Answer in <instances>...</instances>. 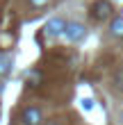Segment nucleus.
Listing matches in <instances>:
<instances>
[{
  "label": "nucleus",
  "instance_id": "39448f33",
  "mask_svg": "<svg viewBox=\"0 0 123 125\" xmlns=\"http://www.w3.org/2000/svg\"><path fill=\"white\" fill-rule=\"evenodd\" d=\"M25 82L30 84V86H39L41 84V71H30L27 77H25Z\"/></svg>",
  "mask_w": 123,
  "mask_h": 125
},
{
  "label": "nucleus",
  "instance_id": "f257e3e1",
  "mask_svg": "<svg viewBox=\"0 0 123 125\" xmlns=\"http://www.w3.org/2000/svg\"><path fill=\"white\" fill-rule=\"evenodd\" d=\"M112 11H114V7H112L110 0H96L91 5V16L96 21H107L112 16Z\"/></svg>",
  "mask_w": 123,
  "mask_h": 125
},
{
  "label": "nucleus",
  "instance_id": "0eeeda50",
  "mask_svg": "<svg viewBox=\"0 0 123 125\" xmlns=\"http://www.w3.org/2000/svg\"><path fill=\"white\" fill-rule=\"evenodd\" d=\"M11 68V57L9 55H0V75H5Z\"/></svg>",
  "mask_w": 123,
  "mask_h": 125
},
{
  "label": "nucleus",
  "instance_id": "9d476101",
  "mask_svg": "<svg viewBox=\"0 0 123 125\" xmlns=\"http://www.w3.org/2000/svg\"><path fill=\"white\" fill-rule=\"evenodd\" d=\"M119 125H123V109L119 112Z\"/></svg>",
  "mask_w": 123,
  "mask_h": 125
},
{
  "label": "nucleus",
  "instance_id": "20e7f679",
  "mask_svg": "<svg viewBox=\"0 0 123 125\" xmlns=\"http://www.w3.org/2000/svg\"><path fill=\"white\" fill-rule=\"evenodd\" d=\"M64 27H66V23H64L62 18H50L48 23H46V27H43V32H46V36H59V34H64Z\"/></svg>",
  "mask_w": 123,
  "mask_h": 125
},
{
  "label": "nucleus",
  "instance_id": "1a4fd4ad",
  "mask_svg": "<svg viewBox=\"0 0 123 125\" xmlns=\"http://www.w3.org/2000/svg\"><path fill=\"white\" fill-rule=\"evenodd\" d=\"M30 5H32V7H37V9H41V7L50 5V0H30Z\"/></svg>",
  "mask_w": 123,
  "mask_h": 125
},
{
  "label": "nucleus",
  "instance_id": "9b49d317",
  "mask_svg": "<svg viewBox=\"0 0 123 125\" xmlns=\"http://www.w3.org/2000/svg\"><path fill=\"white\" fill-rule=\"evenodd\" d=\"M48 125H59V123H57V121H50V123H48Z\"/></svg>",
  "mask_w": 123,
  "mask_h": 125
},
{
  "label": "nucleus",
  "instance_id": "6e6552de",
  "mask_svg": "<svg viewBox=\"0 0 123 125\" xmlns=\"http://www.w3.org/2000/svg\"><path fill=\"white\" fill-rule=\"evenodd\" d=\"M114 89L119 93H123V68L116 71V75H114Z\"/></svg>",
  "mask_w": 123,
  "mask_h": 125
},
{
  "label": "nucleus",
  "instance_id": "7ed1b4c3",
  "mask_svg": "<svg viewBox=\"0 0 123 125\" xmlns=\"http://www.w3.org/2000/svg\"><path fill=\"white\" fill-rule=\"evenodd\" d=\"M23 125H41L43 123V114L39 107H25L23 109Z\"/></svg>",
  "mask_w": 123,
  "mask_h": 125
},
{
  "label": "nucleus",
  "instance_id": "f03ea898",
  "mask_svg": "<svg viewBox=\"0 0 123 125\" xmlns=\"http://www.w3.org/2000/svg\"><path fill=\"white\" fill-rule=\"evenodd\" d=\"M84 34H87V27L82 23H78V21H71L64 27V36L68 41H80V39H84Z\"/></svg>",
  "mask_w": 123,
  "mask_h": 125
},
{
  "label": "nucleus",
  "instance_id": "423d86ee",
  "mask_svg": "<svg viewBox=\"0 0 123 125\" xmlns=\"http://www.w3.org/2000/svg\"><path fill=\"white\" fill-rule=\"evenodd\" d=\"M110 32H112V36H123V18H114L112 21Z\"/></svg>",
  "mask_w": 123,
  "mask_h": 125
}]
</instances>
